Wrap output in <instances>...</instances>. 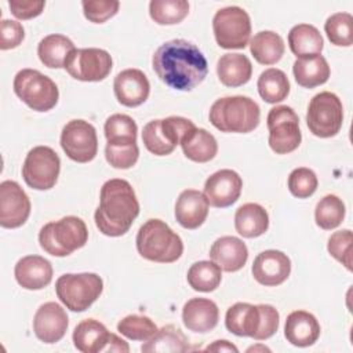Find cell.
<instances>
[{
	"label": "cell",
	"mask_w": 353,
	"mask_h": 353,
	"mask_svg": "<svg viewBox=\"0 0 353 353\" xmlns=\"http://www.w3.org/2000/svg\"><path fill=\"white\" fill-rule=\"evenodd\" d=\"M88 230L84 221L69 215L46 223L39 233L40 247L52 256H68L85 245Z\"/></svg>",
	"instance_id": "cell-6"
},
{
	"label": "cell",
	"mask_w": 353,
	"mask_h": 353,
	"mask_svg": "<svg viewBox=\"0 0 353 353\" xmlns=\"http://www.w3.org/2000/svg\"><path fill=\"white\" fill-rule=\"evenodd\" d=\"M208 117L210 123L222 132L247 134L258 127L261 109L250 97H223L212 103Z\"/></svg>",
	"instance_id": "cell-4"
},
{
	"label": "cell",
	"mask_w": 353,
	"mask_h": 353,
	"mask_svg": "<svg viewBox=\"0 0 353 353\" xmlns=\"http://www.w3.org/2000/svg\"><path fill=\"white\" fill-rule=\"evenodd\" d=\"M219 320L216 303L207 298H192L182 307L183 325L193 332H208L214 330Z\"/></svg>",
	"instance_id": "cell-23"
},
{
	"label": "cell",
	"mask_w": 353,
	"mask_h": 353,
	"mask_svg": "<svg viewBox=\"0 0 353 353\" xmlns=\"http://www.w3.org/2000/svg\"><path fill=\"white\" fill-rule=\"evenodd\" d=\"M186 279L194 291L211 292L219 287L222 272L212 261H199L189 268Z\"/></svg>",
	"instance_id": "cell-36"
},
{
	"label": "cell",
	"mask_w": 353,
	"mask_h": 353,
	"mask_svg": "<svg viewBox=\"0 0 353 353\" xmlns=\"http://www.w3.org/2000/svg\"><path fill=\"white\" fill-rule=\"evenodd\" d=\"M279 320L280 314L272 305L237 302L228 309L225 325L228 331L237 336H250L255 341H265L274 335L279 328Z\"/></svg>",
	"instance_id": "cell-3"
},
{
	"label": "cell",
	"mask_w": 353,
	"mask_h": 353,
	"mask_svg": "<svg viewBox=\"0 0 353 353\" xmlns=\"http://www.w3.org/2000/svg\"><path fill=\"white\" fill-rule=\"evenodd\" d=\"M112 57L102 48H74L65 61L66 72L80 81H101L112 70Z\"/></svg>",
	"instance_id": "cell-13"
},
{
	"label": "cell",
	"mask_w": 353,
	"mask_h": 353,
	"mask_svg": "<svg viewBox=\"0 0 353 353\" xmlns=\"http://www.w3.org/2000/svg\"><path fill=\"white\" fill-rule=\"evenodd\" d=\"M43 0H8L11 14L18 19H32L39 17L44 10Z\"/></svg>",
	"instance_id": "cell-47"
},
{
	"label": "cell",
	"mask_w": 353,
	"mask_h": 353,
	"mask_svg": "<svg viewBox=\"0 0 353 353\" xmlns=\"http://www.w3.org/2000/svg\"><path fill=\"white\" fill-rule=\"evenodd\" d=\"M17 283L25 290H41L52 280L51 262L40 255L22 256L14 269Z\"/></svg>",
	"instance_id": "cell-20"
},
{
	"label": "cell",
	"mask_w": 353,
	"mask_h": 353,
	"mask_svg": "<svg viewBox=\"0 0 353 353\" xmlns=\"http://www.w3.org/2000/svg\"><path fill=\"white\" fill-rule=\"evenodd\" d=\"M183 154L196 163H207L216 156L218 143L215 137L204 128H192L181 141Z\"/></svg>",
	"instance_id": "cell-29"
},
{
	"label": "cell",
	"mask_w": 353,
	"mask_h": 353,
	"mask_svg": "<svg viewBox=\"0 0 353 353\" xmlns=\"http://www.w3.org/2000/svg\"><path fill=\"white\" fill-rule=\"evenodd\" d=\"M345 204L335 194L324 196L316 205L314 219L319 228L324 230H331L338 228L345 218Z\"/></svg>",
	"instance_id": "cell-38"
},
{
	"label": "cell",
	"mask_w": 353,
	"mask_h": 353,
	"mask_svg": "<svg viewBox=\"0 0 353 353\" xmlns=\"http://www.w3.org/2000/svg\"><path fill=\"white\" fill-rule=\"evenodd\" d=\"M142 141L145 148L156 156H167L174 152V146L167 141L161 130V120L156 119L145 124L142 131Z\"/></svg>",
	"instance_id": "cell-41"
},
{
	"label": "cell",
	"mask_w": 353,
	"mask_h": 353,
	"mask_svg": "<svg viewBox=\"0 0 353 353\" xmlns=\"http://www.w3.org/2000/svg\"><path fill=\"white\" fill-rule=\"evenodd\" d=\"M324 30L328 40L338 47H350L353 43V17L349 12H335L327 18Z\"/></svg>",
	"instance_id": "cell-39"
},
{
	"label": "cell",
	"mask_w": 353,
	"mask_h": 353,
	"mask_svg": "<svg viewBox=\"0 0 353 353\" xmlns=\"http://www.w3.org/2000/svg\"><path fill=\"white\" fill-rule=\"evenodd\" d=\"M0 32H1V39H0L1 50H11L18 47L25 37V30L22 23L11 19L1 21Z\"/></svg>",
	"instance_id": "cell-46"
},
{
	"label": "cell",
	"mask_w": 353,
	"mask_h": 353,
	"mask_svg": "<svg viewBox=\"0 0 353 353\" xmlns=\"http://www.w3.org/2000/svg\"><path fill=\"white\" fill-rule=\"evenodd\" d=\"M295 81L305 88H314L327 83L330 79V66L321 54L305 55L296 58L292 65Z\"/></svg>",
	"instance_id": "cell-26"
},
{
	"label": "cell",
	"mask_w": 353,
	"mask_h": 353,
	"mask_svg": "<svg viewBox=\"0 0 353 353\" xmlns=\"http://www.w3.org/2000/svg\"><path fill=\"white\" fill-rule=\"evenodd\" d=\"M212 30L221 48L243 50L251 36L250 15L237 6L221 8L212 18Z\"/></svg>",
	"instance_id": "cell-9"
},
{
	"label": "cell",
	"mask_w": 353,
	"mask_h": 353,
	"mask_svg": "<svg viewBox=\"0 0 353 353\" xmlns=\"http://www.w3.org/2000/svg\"><path fill=\"white\" fill-rule=\"evenodd\" d=\"M216 74L226 87H240L250 81L252 65L248 57L239 52L223 54L216 62Z\"/></svg>",
	"instance_id": "cell-27"
},
{
	"label": "cell",
	"mask_w": 353,
	"mask_h": 353,
	"mask_svg": "<svg viewBox=\"0 0 353 353\" xmlns=\"http://www.w3.org/2000/svg\"><path fill=\"white\" fill-rule=\"evenodd\" d=\"M113 334L95 319L80 321L73 331L74 347L83 353L108 352Z\"/></svg>",
	"instance_id": "cell-24"
},
{
	"label": "cell",
	"mask_w": 353,
	"mask_h": 353,
	"mask_svg": "<svg viewBox=\"0 0 353 353\" xmlns=\"http://www.w3.org/2000/svg\"><path fill=\"white\" fill-rule=\"evenodd\" d=\"M352 230L343 229L334 232L328 239V252L347 270H352Z\"/></svg>",
	"instance_id": "cell-43"
},
{
	"label": "cell",
	"mask_w": 353,
	"mask_h": 353,
	"mask_svg": "<svg viewBox=\"0 0 353 353\" xmlns=\"http://www.w3.org/2000/svg\"><path fill=\"white\" fill-rule=\"evenodd\" d=\"M343 123L342 102L334 92L316 94L307 106L306 124L310 132L319 138L336 135Z\"/></svg>",
	"instance_id": "cell-10"
},
{
	"label": "cell",
	"mask_w": 353,
	"mask_h": 353,
	"mask_svg": "<svg viewBox=\"0 0 353 353\" xmlns=\"http://www.w3.org/2000/svg\"><path fill=\"white\" fill-rule=\"evenodd\" d=\"M247 352H270L269 347H266L265 345H255L247 349Z\"/></svg>",
	"instance_id": "cell-49"
},
{
	"label": "cell",
	"mask_w": 353,
	"mask_h": 353,
	"mask_svg": "<svg viewBox=\"0 0 353 353\" xmlns=\"http://www.w3.org/2000/svg\"><path fill=\"white\" fill-rule=\"evenodd\" d=\"M288 46L296 58L320 54L324 41L319 29L309 23H298L288 33Z\"/></svg>",
	"instance_id": "cell-33"
},
{
	"label": "cell",
	"mask_w": 353,
	"mask_h": 353,
	"mask_svg": "<svg viewBox=\"0 0 353 353\" xmlns=\"http://www.w3.org/2000/svg\"><path fill=\"white\" fill-rule=\"evenodd\" d=\"M113 90L119 103L127 108H137L148 99L150 84L142 70L130 68L117 73L113 81Z\"/></svg>",
	"instance_id": "cell-19"
},
{
	"label": "cell",
	"mask_w": 353,
	"mask_h": 353,
	"mask_svg": "<svg viewBox=\"0 0 353 353\" xmlns=\"http://www.w3.org/2000/svg\"><path fill=\"white\" fill-rule=\"evenodd\" d=\"M254 279L265 287L283 284L291 273V261L287 254L279 250H266L259 252L252 262Z\"/></svg>",
	"instance_id": "cell-17"
},
{
	"label": "cell",
	"mask_w": 353,
	"mask_h": 353,
	"mask_svg": "<svg viewBox=\"0 0 353 353\" xmlns=\"http://www.w3.org/2000/svg\"><path fill=\"white\" fill-rule=\"evenodd\" d=\"M205 350L207 352H234V353L239 352V349L233 343L226 341V339H221V341L212 342L211 345H208L205 347Z\"/></svg>",
	"instance_id": "cell-48"
},
{
	"label": "cell",
	"mask_w": 353,
	"mask_h": 353,
	"mask_svg": "<svg viewBox=\"0 0 353 353\" xmlns=\"http://www.w3.org/2000/svg\"><path fill=\"white\" fill-rule=\"evenodd\" d=\"M285 46L280 34L272 30H262L254 34L250 41V51L261 65H273L284 54Z\"/></svg>",
	"instance_id": "cell-32"
},
{
	"label": "cell",
	"mask_w": 353,
	"mask_h": 353,
	"mask_svg": "<svg viewBox=\"0 0 353 353\" xmlns=\"http://www.w3.org/2000/svg\"><path fill=\"white\" fill-rule=\"evenodd\" d=\"M141 350L143 353H183L189 350V342L185 334L175 325L168 324L146 341Z\"/></svg>",
	"instance_id": "cell-30"
},
{
	"label": "cell",
	"mask_w": 353,
	"mask_h": 353,
	"mask_svg": "<svg viewBox=\"0 0 353 353\" xmlns=\"http://www.w3.org/2000/svg\"><path fill=\"white\" fill-rule=\"evenodd\" d=\"M61 146L65 154L76 163H88L98 152V138L95 127L81 119L70 120L62 128Z\"/></svg>",
	"instance_id": "cell-14"
},
{
	"label": "cell",
	"mask_w": 353,
	"mask_h": 353,
	"mask_svg": "<svg viewBox=\"0 0 353 353\" xmlns=\"http://www.w3.org/2000/svg\"><path fill=\"white\" fill-rule=\"evenodd\" d=\"M61 171V160L50 146H34L29 150L22 165L25 183L36 190H48L55 186Z\"/></svg>",
	"instance_id": "cell-12"
},
{
	"label": "cell",
	"mask_w": 353,
	"mask_h": 353,
	"mask_svg": "<svg viewBox=\"0 0 353 353\" xmlns=\"http://www.w3.org/2000/svg\"><path fill=\"white\" fill-rule=\"evenodd\" d=\"M157 325L148 316L141 314H128L121 319L117 324V331L128 339L132 341H149L156 332Z\"/></svg>",
	"instance_id": "cell-40"
},
{
	"label": "cell",
	"mask_w": 353,
	"mask_h": 353,
	"mask_svg": "<svg viewBox=\"0 0 353 353\" xmlns=\"http://www.w3.org/2000/svg\"><path fill=\"white\" fill-rule=\"evenodd\" d=\"M68 325V314L57 302L43 303L33 317L34 335L44 343L59 342L65 336Z\"/></svg>",
	"instance_id": "cell-18"
},
{
	"label": "cell",
	"mask_w": 353,
	"mask_h": 353,
	"mask_svg": "<svg viewBox=\"0 0 353 353\" xmlns=\"http://www.w3.org/2000/svg\"><path fill=\"white\" fill-rule=\"evenodd\" d=\"M105 137L108 145L128 146L137 143L138 127L132 117L123 113L112 114L105 121Z\"/></svg>",
	"instance_id": "cell-35"
},
{
	"label": "cell",
	"mask_w": 353,
	"mask_h": 353,
	"mask_svg": "<svg viewBox=\"0 0 353 353\" xmlns=\"http://www.w3.org/2000/svg\"><path fill=\"white\" fill-rule=\"evenodd\" d=\"M152 66L157 77L178 91H190L203 83L208 73V63L203 52L190 41L174 39L161 44Z\"/></svg>",
	"instance_id": "cell-1"
},
{
	"label": "cell",
	"mask_w": 353,
	"mask_h": 353,
	"mask_svg": "<svg viewBox=\"0 0 353 353\" xmlns=\"http://www.w3.org/2000/svg\"><path fill=\"white\" fill-rule=\"evenodd\" d=\"M73 50L74 44L69 37L54 33L40 40L37 46V55L44 66L59 69L65 66V61Z\"/></svg>",
	"instance_id": "cell-31"
},
{
	"label": "cell",
	"mask_w": 353,
	"mask_h": 353,
	"mask_svg": "<svg viewBox=\"0 0 353 353\" xmlns=\"http://www.w3.org/2000/svg\"><path fill=\"white\" fill-rule=\"evenodd\" d=\"M269 146L277 154H287L298 149L302 141L299 119L292 108L279 105L268 113Z\"/></svg>",
	"instance_id": "cell-11"
},
{
	"label": "cell",
	"mask_w": 353,
	"mask_h": 353,
	"mask_svg": "<svg viewBox=\"0 0 353 353\" xmlns=\"http://www.w3.org/2000/svg\"><path fill=\"white\" fill-rule=\"evenodd\" d=\"M30 200L15 181L0 183V225L6 229L22 226L30 215Z\"/></svg>",
	"instance_id": "cell-15"
},
{
	"label": "cell",
	"mask_w": 353,
	"mask_h": 353,
	"mask_svg": "<svg viewBox=\"0 0 353 353\" xmlns=\"http://www.w3.org/2000/svg\"><path fill=\"white\" fill-rule=\"evenodd\" d=\"M208 201L205 196L196 189L181 192L175 203V218L185 229L200 228L208 215Z\"/></svg>",
	"instance_id": "cell-22"
},
{
	"label": "cell",
	"mask_w": 353,
	"mask_h": 353,
	"mask_svg": "<svg viewBox=\"0 0 353 353\" xmlns=\"http://www.w3.org/2000/svg\"><path fill=\"white\" fill-rule=\"evenodd\" d=\"M139 214V203L131 183L113 178L106 181L99 193V205L94 219L99 232L109 237L125 234Z\"/></svg>",
	"instance_id": "cell-2"
},
{
	"label": "cell",
	"mask_w": 353,
	"mask_h": 353,
	"mask_svg": "<svg viewBox=\"0 0 353 353\" xmlns=\"http://www.w3.org/2000/svg\"><path fill=\"white\" fill-rule=\"evenodd\" d=\"M105 157L112 167L119 170H127L135 165V163L138 161L139 148L137 143L128 146H114L106 143Z\"/></svg>",
	"instance_id": "cell-44"
},
{
	"label": "cell",
	"mask_w": 353,
	"mask_h": 353,
	"mask_svg": "<svg viewBox=\"0 0 353 353\" xmlns=\"http://www.w3.org/2000/svg\"><path fill=\"white\" fill-rule=\"evenodd\" d=\"M137 250L148 261L172 263L183 252L182 239L161 219H148L137 233Z\"/></svg>",
	"instance_id": "cell-5"
},
{
	"label": "cell",
	"mask_w": 353,
	"mask_h": 353,
	"mask_svg": "<svg viewBox=\"0 0 353 353\" xmlns=\"http://www.w3.org/2000/svg\"><path fill=\"white\" fill-rule=\"evenodd\" d=\"M103 281L97 273H66L58 277L55 292L72 312L87 310L102 294Z\"/></svg>",
	"instance_id": "cell-7"
},
{
	"label": "cell",
	"mask_w": 353,
	"mask_h": 353,
	"mask_svg": "<svg viewBox=\"0 0 353 353\" xmlns=\"http://www.w3.org/2000/svg\"><path fill=\"white\" fill-rule=\"evenodd\" d=\"M258 92L268 103H277L284 101L290 94V81L287 74L277 69L269 68L258 77Z\"/></svg>",
	"instance_id": "cell-34"
},
{
	"label": "cell",
	"mask_w": 353,
	"mask_h": 353,
	"mask_svg": "<svg viewBox=\"0 0 353 353\" xmlns=\"http://www.w3.org/2000/svg\"><path fill=\"white\" fill-rule=\"evenodd\" d=\"M14 92L36 112L51 110L59 98L57 84L36 69H22L14 77Z\"/></svg>",
	"instance_id": "cell-8"
},
{
	"label": "cell",
	"mask_w": 353,
	"mask_h": 353,
	"mask_svg": "<svg viewBox=\"0 0 353 353\" xmlns=\"http://www.w3.org/2000/svg\"><path fill=\"white\" fill-rule=\"evenodd\" d=\"M189 14L186 0H152L149 3V15L159 25L179 23Z\"/></svg>",
	"instance_id": "cell-37"
},
{
	"label": "cell",
	"mask_w": 353,
	"mask_h": 353,
	"mask_svg": "<svg viewBox=\"0 0 353 353\" xmlns=\"http://www.w3.org/2000/svg\"><path fill=\"white\" fill-rule=\"evenodd\" d=\"M243 189L241 176L229 168L219 170L210 175L204 183V196L210 205L226 208L234 204Z\"/></svg>",
	"instance_id": "cell-16"
},
{
	"label": "cell",
	"mask_w": 353,
	"mask_h": 353,
	"mask_svg": "<svg viewBox=\"0 0 353 353\" xmlns=\"http://www.w3.org/2000/svg\"><path fill=\"white\" fill-rule=\"evenodd\" d=\"M84 17L94 23H103L119 11L120 3L116 0H85L81 3Z\"/></svg>",
	"instance_id": "cell-45"
},
{
	"label": "cell",
	"mask_w": 353,
	"mask_h": 353,
	"mask_svg": "<svg viewBox=\"0 0 353 353\" xmlns=\"http://www.w3.org/2000/svg\"><path fill=\"white\" fill-rule=\"evenodd\" d=\"M284 336L294 346H310L320 336V324L312 313L306 310H295L287 316Z\"/></svg>",
	"instance_id": "cell-25"
},
{
	"label": "cell",
	"mask_w": 353,
	"mask_h": 353,
	"mask_svg": "<svg viewBox=\"0 0 353 353\" xmlns=\"http://www.w3.org/2000/svg\"><path fill=\"white\" fill-rule=\"evenodd\" d=\"M210 258L221 270L237 272L248 259V248L245 243L234 236H222L216 239L210 250Z\"/></svg>",
	"instance_id": "cell-21"
},
{
	"label": "cell",
	"mask_w": 353,
	"mask_h": 353,
	"mask_svg": "<svg viewBox=\"0 0 353 353\" xmlns=\"http://www.w3.org/2000/svg\"><path fill=\"white\" fill-rule=\"evenodd\" d=\"M287 183L292 196L298 199H307L316 192L319 181L314 171L306 167H299L291 171Z\"/></svg>",
	"instance_id": "cell-42"
},
{
	"label": "cell",
	"mask_w": 353,
	"mask_h": 353,
	"mask_svg": "<svg viewBox=\"0 0 353 353\" xmlns=\"http://www.w3.org/2000/svg\"><path fill=\"white\" fill-rule=\"evenodd\" d=\"M234 228L245 239L262 236L269 228L268 211L256 203H245L236 210Z\"/></svg>",
	"instance_id": "cell-28"
}]
</instances>
